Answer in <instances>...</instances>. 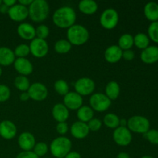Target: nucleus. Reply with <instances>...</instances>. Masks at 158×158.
<instances>
[{
  "label": "nucleus",
  "instance_id": "37",
  "mask_svg": "<svg viewBox=\"0 0 158 158\" xmlns=\"http://www.w3.org/2000/svg\"><path fill=\"white\" fill-rule=\"evenodd\" d=\"M143 137L151 143L158 145V131L155 129H150L148 132L143 134Z\"/></svg>",
  "mask_w": 158,
  "mask_h": 158
},
{
  "label": "nucleus",
  "instance_id": "39",
  "mask_svg": "<svg viewBox=\"0 0 158 158\" xmlns=\"http://www.w3.org/2000/svg\"><path fill=\"white\" fill-rule=\"evenodd\" d=\"M102 125H103V122L97 118H93L87 123L89 131H94V132L100 131L102 127Z\"/></svg>",
  "mask_w": 158,
  "mask_h": 158
},
{
  "label": "nucleus",
  "instance_id": "12",
  "mask_svg": "<svg viewBox=\"0 0 158 158\" xmlns=\"http://www.w3.org/2000/svg\"><path fill=\"white\" fill-rule=\"evenodd\" d=\"M8 15L12 21L22 23L29 17L28 7L17 2L15 6L9 8Z\"/></svg>",
  "mask_w": 158,
  "mask_h": 158
},
{
  "label": "nucleus",
  "instance_id": "1",
  "mask_svg": "<svg viewBox=\"0 0 158 158\" xmlns=\"http://www.w3.org/2000/svg\"><path fill=\"white\" fill-rule=\"evenodd\" d=\"M77 13L70 6H62L54 12L52 22L54 25L60 29H69L75 25Z\"/></svg>",
  "mask_w": 158,
  "mask_h": 158
},
{
  "label": "nucleus",
  "instance_id": "53",
  "mask_svg": "<svg viewBox=\"0 0 158 158\" xmlns=\"http://www.w3.org/2000/svg\"><path fill=\"white\" fill-rule=\"evenodd\" d=\"M44 158H48V157H44Z\"/></svg>",
  "mask_w": 158,
  "mask_h": 158
},
{
  "label": "nucleus",
  "instance_id": "10",
  "mask_svg": "<svg viewBox=\"0 0 158 158\" xmlns=\"http://www.w3.org/2000/svg\"><path fill=\"white\" fill-rule=\"evenodd\" d=\"M113 139L117 145L120 147H127L132 141V134L127 127H118L113 133Z\"/></svg>",
  "mask_w": 158,
  "mask_h": 158
},
{
  "label": "nucleus",
  "instance_id": "4",
  "mask_svg": "<svg viewBox=\"0 0 158 158\" xmlns=\"http://www.w3.org/2000/svg\"><path fill=\"white\" fill-rule=\"evenodd\" d=\"M49 148L54 157L64 158L71 151L72 142L68 137L60 136L52 140Z\"/></svg>",
  "mask_w": 158,
  "mask_h": 158
},
{
  "label": "nucleus",
  "instance_id": "27",
  "mask_svg": "<svg viewBox=\"0 0 158 158\" xmlns=\"http://www.w3.org/2000/svg\"><path fill=\"white\" fill-rule=\"evenodd\" d=\"M117 46L123 51L131 49L134 46V36L129 33L123 34L119 38Z\"/></svg>",
  "mask_w": 158,
  "mask_h": 158
},
{
  "label": "nucleus",
  "instance_id": "49",
  "mask_svg": "<svg viewBox=\"0 0 158 158\" xmlns=\"http://www.w3.org/2000/svg\"><path fill=\"white\" fill-rule=\"evenodd\" d=\"M127 120H126V119H120V127H127Z\"/></svg>",
  "mask_w": 158,
  "mask_h": 158
},
{
  "label": "nucleus",
  "instance_id": "28",
  "mask_svg": "<svg viewBox=\"0 0 158 158\" xmlns=\"http://www.w3.org/2000/svg\"><path fill=\"white\" fill-rule=\"evenodd\" d=\"M150 39L148 35L143 32H139L134 36V46L140 49H144L149 46Z\"/></svg>",
  "mask_w": 158,
  "mask_h": 158
},
{
  "label": "nucleus",
  "instance_id": "38",
  "mask_svg": "<svg viewBox=\"0 0 158 158\" xmlns=\"http://www.w3.org/2000/svg\"><path fill=\"white\" fill-rule=\"evenodd\" d=\"M11 97V90L8 86L0 84V103H4L9 100Z\"/></svg>",
  "mask_w": 158,
  "mask_h": 158
},
{
  "label": "nucleus",
  "instance_id": "31",
  "mask_svg": "<svg viewBox=\"0 0 158 158\" xmlns=\"http://www.w3.org/2000/svg\"><path fill=\"white\" fill-rule=\"evenodd\" d=\"M72 49V45L67 40H60L56 42L54 49L59 54L68 53Z\"/></svg>",
  "mask_w": 158,
  "mask_h": 158
},
{
  "label": "nucleus",
  "instance_id": "30",
  "mask_svg": "<svg viewBox=\"0 0 158 158\" xmlns=\"http://www.w3.org/2000/svg\"><path fill=\"white\" fill-rule=\"evenodd\" d=\"M30 81L27 77L25 76H18L14 80V86L18 90L21 92H27L30 86Z\"/></svg>",
  "mask_w": 158,
  "mask_h": 158
},
{
  "label": "nucleus",
  "instance_id": "25",
  "mask_svg": "<svg viewBox=\"0 0 158 158\" xmlns=\"http://www.w3.org/2000/svg\"><path fill=\"white\" fill-rule=\"evenodd\" d=\"M120 94V86L116 81H110L105 87V95L112 101L118 98Z\"/></svg>",
  "mask_w": 158,
  "mask_h": 158
},
{
  "label": "nucleus",
  "instance_id": "40",
  "mask_svg": "<svg viewBox=\"0 0 158 158\" xmlns=\"http://www.w3.org/2000/svg\"><path fill=\"white\" fill-rule=\"evenodd\" d=\"M56 132L59 134L65 135L69 131V129L66 122H61V123H57L56 127Z\"/></svg>",
  "mask_w": 158,
  "mask_h": 158
},
{
  "label": "nucleus",
  "instance_id": "33",
  "mask_svg": "<svg viewBox=\"0 0 158 158\" xmlns=\"http://www.w3.org/2000/svg\"><path fill=\"white\" fill-rule=\"evenodd\" d=\"M13 52L15 56L17 58H26L30 54V49L29 45L22 43L15 48Z\"/></svg>",
  "mask_w": 158,
  "mask_h": 158
},
{
  "label": "nucleus",
  "instance_id": "45",
  "mask_svg": "<svg viewBox=\"0 0 158 158\" xmlns=\"http://www.w3.org/2000/svg\"><path fill=\"white\" fill-rule=\"evenodd\" d=\"M2 3L6 5V6H7L8 7L11 8L12 6H15L16 4L17 1H15V0H3Z\"/></svg>",
  "mask_w": 158,
  "mask_h": 158
},
{
  "label": "nucleus",
  "instance_id": "13",
  "mask_svg": "<svg viewBox=\"0 0 158 158\" xmlns=\"http://www.w3.org/2000/svg\"><path fill=\"white\" fill-rule=\"evenodd\" d=\"M83 97L76 93L75 91L69 92L63 97V104L69 110H77L83 106Z\"/></svg>",
  "mask_w": 158,
  "mask_h": 158
},
{
  "label": "nucleus",
  "instance_id": "51",
  "mask_svg": "<svg viewBox=\"0 0 158 158\" xmlns=\"http://www.w3.org/2000/svg\"><path fill=\"white\" fill-rule=\"evenodd\" d=\"M2 69L1 66H0V77L2 76Z\"/></svg>",
  "mask_w": 158,
  "mask_h": 158
},
{
  "label": "nucleus",
  "instance_id": "15",
  "mask_svg": "<svg viewBox=\"0 0 158 158\" xmlns=\"http://www.w3.org/2000/svg\"><path fill=\"white\" fill-rule=\"evenodd\" d=\"M13 66L15 71L21 76L27 77L33 72V65L27 58H16Z\"/></svg>",
  "mask_w": 158,
  "mask_h": 158
},
{
  "label": "nucleus",
  "instance_id": "3",
  "mask_svg": "<svg viewBox=\"0 0 158 158\" xmlns=\"http://www.w3.org/2000/svg\"><path fill=\"white\" fill-rule=\"evenodd\" d=\"M66 37L72 46H82L89 40V32L85 26L75 24L67 29Z\"/></svg>",
  "mask_w": 158,
  "mask_h": 158
},
{
  "label": "nucleus",
  "instance_id": "48",
  "mask_svg": "<svg viewBox=\"0 0 158 158\" xmlns=\"http://www.w3.org/2000/svg\"><path fill=\"white\" fill-rule=\"evenodd\" d=\"M116 158H131L129 154L126 152H120L117 154V157Z\"/></svg>",
  "mask_w": 158,
  "mask_h": 158
},
{
  "label": "nucleus",
  "instance_id": "34",
  "mask_svg": "<svg viewBox=\"0 0 158 158\" xmlns=\"http://www.w3.org/2000/svg\"><path fill=\"white\" fill-rule=\"evenodd\" d=\"M148 37L154 43H158V21L153 22L148 29Z\"/></svg>",
  "mask_w": 158,
  "mask_h": 158
},
{
  "label": "nucleus",
  "instance_id": "47",
  "mask_svg": "<svg viewBox=\"0 0 158 158\" xmlns=\"http://www.w3.org/2000/svg\"><path fill=\"white\" fill-rule=\"evenodd\" d=\"M32 2V0H19L18 2V3L23 5V6H26V7H29L31 5V3Z\"/></svg>",
  "mask_w": 158,
  "mask_h": 158
},
{
  "label": "nucleus",
  "instance_id": "46",
  "mask_svg": "<svg viewBox=\"0 0 158 158\" xmlns=\"http://www.w3.org/2000/svg\"><path fill=\"white\" fill-rule=\"evenodd\" d=\"M9 10V7H8L7 6H6L5 4H3L2 2L1 6H0V13L2 14H8Z\"/></svg>",
  "mask_w": 158,
  "mask_h": 158
},
{
  "label": "nucleus",
  "instance_id": "6",
  "mask_svg": "<svg viewBox=\"0 0 158 158\" xmlns=\"http://www.w3.org/2000/svg\"><path fill=\"white\" fill-rule=\"evenodd\" d=\"M89 106L94 111L102 113L106 111L110 107L111 101L104 94L95 93L90 96L89 100Z\"/></svg>",
  "mask_w": 158,
  "mask_h": 158
},
{
  "label": "nucleus",
  "instance_id": "22",
  "mask_svg": "<svg viewBox=\"0 0 158 158\" xmlns=\"http://www.w3.org/2000/svg\"><path fill=\"white\" fill-rule=\"evenodd\" d=\"M15 60L13 50L6 46L0 47V66H9L13 64Z\"/></svg>",
  "mask_w": 158,
  "mask_h": 158
},
{
  "label": "nucleus",
  "instance_id": "9",
  "mask_svg": "<svg viewBox=\"0 0 158 158\" xmlns=\"http://www.w3.org/2000/svg\"><path fill=\"white\" fill-rule=\"evenodd\" d=\"M30 53L35 58H43L49 52V45L46 40L35 37L29 45Z\"/></svg>",
  "mask_w": 158,
  "mask_h": 158
},
{
  "label": "nucleus",
  "instance_id": "17",
  "mask_svg": "<svg viewBox=\"0 0 158 158\" xmlns=\"http://www.w3.org/2000/svg\"><path fill=\"white\" fill-rule=\"evenodd\" d=\"M35 143V138L32 133L23 132L19 136L18 144L23 151H32Z\"/></svg>",
  "mask_w": 158,
  "mask_h": 158
},
{
  "label": "nucleus",
  "instance_id": "11",
  "mask_svg": "<svg viewBox=\"0 0 158 158\" xmlns=\"http://www.w3.org/2000/svg\"><path fill=\"white\" fill-rule=\"evenodd\" d=\"M27 92L31 100L38 102L46 100L49 94L46 85L42 83H34L31 84Z\"/></svg>",
  "mask_w": 158,
  "mask_h": 158
},
{
  "label": "nucleus",
  "instance_id": "26",
  "mask_svg": "<svg viewBox=\"0 0 158 158\" xmlns=\"http://www.w3.org/2000/svg\"><path fill=\"white\" fill-rule=\"evenodd\" d=\"M94 111L89 106H82L77 111V117L79 121L87 123L94 118Z\"/></svg>",
  "mask_w": 158,
  "mask_h": 158
},
{
  "label": "nucleus",
  "instance_id": "8",
  "mask_svg": "<svg viewBox=\"0 0 158 158\" xmlns=\"http://www.w3.org/2000/svg\"><path fill=\"white\" fill-rule=\"evenodd\" d=\"M95 82L89 77H81L76 81L74 84L75 92L80 96L92 95L95 90Z\"/></svg>",
  "mask_w": 158,
  "mask_h": 158
},
{
  "label": "nucleus",
  "instance_id": "19",
  "mask_svg": "<svg viewBox=\"0 0 158 158\" xmlns=\"http://www.w3.org/2000/svg\"><path fill=\"white\" fill-rule=\"evenodd\" d=\"M140 60L146 64H153L158 62V46H149L143 49L140 53Z\"/></svg>",
  "mask_w": 158,
  "mask_h": 158
},
{
  "label": "nucleus",
  "instance_id": "42",
  "mask_svg": "<svg viewBox=\"0 0 158 158\" xmlns=\"http://www.w3.org/2000/svg\"><path fill=\"white\" fill-rule=\"evenodd\" d=\"M135 57V53L132 49H128V50L123 51V55H122V58L124 59L127 61H131Z\"/></svg>",
  "mask_w": 158,
  "mask_h": 158
},
{
  "label": "nucleus",
  "instance_id": "21",
  "mask_svg": "<svg viewBox=\"0 0 158 158\" xmlns=\"http://www.w3.org/2000/svg\"><path fill=\"white\" fill-rule=\"evenodd\" d=\"M52 116L58 123L66 122L69 117V111L63 103H56L52 109Z\"/></svg>",
  "mask_w": 158,
  "mask_h": 158
},
{
  "label": "nucleus",
  "instance_id": "36",
  "mask_svg": "<svg viewBox=\"0 0 158 158\" xmlns=\"http://www.w3.org/2000/svg\"><path fill=\"white\" fill-rule=\"evenodd\" d=\"M49 35V29L46 25H40L35 29V37L46 40Z\"/></svg>",
  "mask_w": 158,
  "mask_h": 158
},
{
  "label": "nucleus",
  "instance_id": "20",
  "mask_svg": "<svg viewBox=\"0 0 158 158\" xmlns=\"http://www.w3.org/2000/svg\"><path fill=\"white\" fill-rule=\"evenodd\" d=\"M123 50L117 45H112L106 49L104 59L109 63H117L122 59Z\"/></svg>",
  "mask_w": 158,
  "mask_h": 158
},
{
  "label": "nucleus",
  "instance_id": "23",
  "mask_svg": "<svg viewBox=\"0 0 158 158\" xmlns=\"http://www.w3.org/2000/svg\"><path fill=\"white\" fill-rule=\"evenodd\" d=\"M79 10L85 15H94L98 10V4L94 0H82L79 2Z\"/></svg>",
  "mask_w": 158,
  "mask_h": 158
},
{
  "label": "nucleus",
  "instance_id": "5",
  "mask_svg": "<svg viewBox=\"0 0 158 158\" xmlns=\"http://www.w3.org/2000/svg\"><path fill=\"white\" fill-rule=\"evenodd\" d=\"M150 121L147 117L140 115L133 116L127 120V127L131 132L144 134L150 130Z\"/></svg>",
  "mask_w": 158,
  "mask_h": 158
},
{
  "label": "nucleus",
  "instance_id": "44",
  "mask_svg": "<svg viewBox=\"0 0 158 158\" xmlns=\"http://www.w3.org/2000/svg\"><path fill=\"white\" fill-rule=\"evenodd\" d=\"M19 99L21 101L26 102L27 100H29L30 98H29V95L28 94V92H22L19 96Z\"/></svg>",
  "mask_w": 158,
  "mask_h": 158
},
{
  "label": "nucleus",
  "instance_id": "2",
  "mask_svg": "<svg viewBox=\"0 0 158 158\" xmlns=\"http://www.w3.org/2000/svg\"><path fill=\"white\" fill-rule=\"evenodd\" d=\"M28 10L31 20L35 23H42L49 15V3L46 0H32V2L28 7Z\"/></svg>",
  "mask_w": 158,
  "mask_h": 158
},
{
  "label": "nucleus",
  "instance_id": "18",
  "mask_svg": "<svg viewBox=\"0 0 158 158\" xmlns=\"http://www.w3.org/2000/svg\"><path fill=\"white\" fill-rule=\"evenodd\" d=\"M17 34L21 39L32 41L35 38V28L28 23H21L17 27Z\"/></svg>",
  "mask_w": 158,
  "mask_h": 158
},
{
  "label": "nucleus",
  "instance_id": "24",
  "mask_svg": "<svg viewBox=\"0 0 158 158\" xmlns=\"http://www.w3.org/2000/svg\"><path fill=\"white\" fill-rule=\"evenodd\" d=\"M145 17L151 23L158 21V3L156 2H149L143 8Z\"/></svg>",
  "mask_w": 158,
  "mask_h": 158
},
{
  "label": "nucleus",
  "instance_id": "52",
  "mask_svg": "<svg viewBox=\"0 0 158 158\" xmlns=\"http://www.w3.org/2000/svg\"><path fill=\"white\" fill-rule=\"evenodd\" d=\"M2 1H1V0H0V6H1V4H2Z\"/></svg>",
  "mask_w": 158,
  "mask_h": 158
},
{
  "label": "nucleus",
  "instance_id": "32",
  "mask_svg": "<svg viewBox=\"0 0 158 158\" xmlns=\"http://www.w3.org/2000/svg\"><path fill=\"white\" fill-rule=\"evenodd\" d=\"M54 89L56 92L60 96H63L68 94L69 92V84L65 81L64 80H58L54 83Z\"/></svg>",
  "mask_w": 158,
  "mask_h": 158
},
{
  "label": "nucleus",
  "instance_id": "35",
  "mask_svg": "<svg viewBox=\"0 0 158 158\" xmlns=\"http://www.w3.org/2000/svg\"><path fill=\"white\" fill-rule=\"evenodd\" d=\"M49 147H48L47 143L45 142H39V143H35V147L32 149V151L38 156L39 157H44L49 151Z\"/></svg>",
  "mask_w": 158,
  "mask_h": 158
},
{
  "label": "nucleus",
  "instance_id": "16",
  "mask_svg": "<svg viewBox=\"0 0 158 158\" xmlns=\"http://www.w3.org/2000/svg\"><path fill=\"white\" fill-rule=\"evenodd\" d=\"M71 135L76 139L82 140V139L86 138L89 133V127L87 126V123H83L81 121H76L71 125L70 128Z\"/></svg>",
  "mask_w": 158,
  "mask_h": 158
},
{
  "label": "nucleus",
  "instance_id": "29",
  "mask_svg": "<svg viewBox=\"0 0 158 158\" xmlns=\"http://www.w3.org/2000/svg\"><path fill=\"white\" fill-rule=\"evenodd\" d=\"M120 120L119 117L113 113H109L106 114L103 117V124L108 128L114 129L120 127Z\"/></svg>",
  "mask_w": 158,
  "mask_h": 158
},
{
  "label": "nucleus",
  "instance_id": "7",
  "mask_svg": "<svg viewBox=\"0 0 158 158\" xmlns=\"http://www.w3.org/2000/svg\"><path fill=\"white\" fill-rule=\"evenodd\" d=\"M119 23V14L116 9L109 8L103 11L100 16V24L103 29H114Z\"/></svg>",
  "mask_w": 158,
  "mask_h": 158
},
{
  "label": "nucleus",
  "instance_id": "14",
  "mask_svg": "<svg viewBox=\"0 0 158 158\" xmlns=\"http://www.w3.org/2000/svg\"><path fill=\"white\" fill-rule=\"evenodd\" d=\"M17 134V127L12 121L5 120L0 122V137L5 140H12Z\"/></svg>",
  "mask_w": 158,
  "mask_h": 158
},
{
  "label": "nucleus",
  "instance_id": "43",
  "mask_svg": "<svg viewBox=\"0 0 158 158\" xmlns=\"http://www.w3.org/2000/svg\"><path fill=\"white\" fill-rule=\"evenodd\" d=\"M64 158H82L81 155L80 153L77 152V151H70Z\"/></svg>",
  "mask_w": 158,
  "mask_h": 158
},
{
  "label": "nucleus",
  "instance_id": "41",
  "mask_svg": "<svg viewBox=\"0 0 158 158\" xmlns=\"http://www.w3.org/2000/svg\"><path fill=\"white\" fill-rule=\"evenodd\" d=\"M15 158H40L32 151H22L17 154Z\"/></svg>",
  "mask_w": 158,
  "mask_h": 158
},
{
  "label": "nucleus",
  "instance_id": "50",
  "mask_svg": "<svg viewBox=\"0 0 158 158\" xmlns=\"http://www.w3.org/2000/svg\"><path fill=\"white\" fill-rule=\"evenodd\" d=\"M141 158H154L153 157H151V156H148V155H145V156H143Z\"/></svg>",
  "mask_w": 158,
  "mask_h": 158
}]
</instances>
